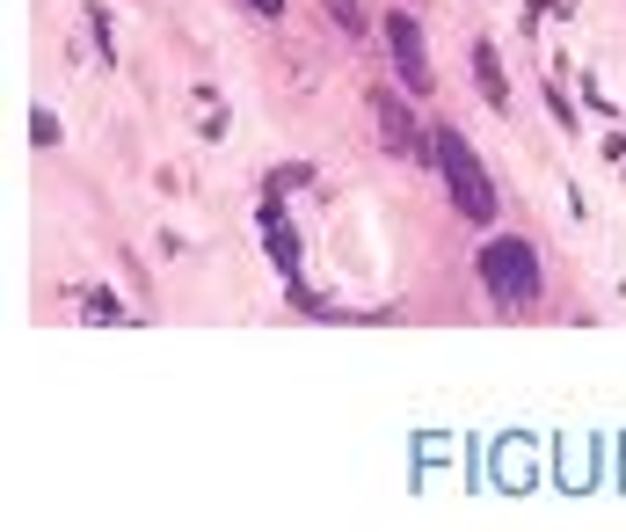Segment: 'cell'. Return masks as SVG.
<instances>
[{
    "mask_svg": "<svg viewBox=\"0 0 626 532\" xmlns=\"http://www.w3.org/2000/svg\"><path fill=\"white\" fill-rule=\"evenodd\" d=\"M372 117H379V146L386 154H430L416 132V117H408V103H400L394 88H372Z\"/></svg>",
    "mask_w": 626,
    "mask_h": 532,
    "instance_id": "obj_4",
    "label": "cell"
},
{
    "mask_svg": "<svg viewBox=\"0 0 626 532\" xmlns=\"http://www.w3.org/2000/svg\"><path fill=\"white\" fill-rule=\"evenodd\" d=\"M386 52H394V73H400V88L408 95H430L437 81H430V44H422V22L416 15H386Z\"/></svg>",
    "mask_w": 626,
    "mask_h": 532,
    "instance_id": "obj_3",
    "label": "cell"
},
{
    "mask_svg": "<svg viewBox=\"0 0 626 532\" xmlns=\"http://www.w3.org/2000/svg\"><path fill=\"white\" fill-rule=\"evenodd\" d=\"M473 81H481L488 109H510V81H503V59H495V44H473Z\"/></svg>",
    "mask_w": 626,
    "mask_h": 532,
    "instance_id": "obj_6",
    "label": "cell"
},
{
    "mask_svg": "<svg viewBox=\"0 0 626 532\" xmlns=\"http://www.w3.org/2000/svg\"><path fill=\"white\" fill-rule=\"evenodd\" d=\"M87 321H132L117 292H87Z\"/></svg>",
    "mask_w": 626,
    "mask_h": 532,
    "instance_id": "obj_7",
    "label": "cell"
},
{
    "mask_svg": "<svg viewBox=\"0 0 626 532\" xmlns=\"http://www.w3.org/2000/svg\"><path fill=\"white\" fill-rule=\"evenodd\" d=\"M248 8H255V15H284V0H248Z\"/></svg>",
    "mask_w": 626,
    "mask_h": 532,
    "instance_id": "obj_10",
    "label": "cell"
},
{
    "mask_svg": "<svg viewBox=\"0 0 626 532\" xmlns=\"http://www.w3.org/2000/svg\"><path fill=\"white\" fill-rule=\"evenodd\" d=\"M30 125H36V146H59V117H52V109H36Z\"/></svg>",
    "mask_w": 626,
    "mask_h": 532,
    "instance_id": "obj_9",
    "label": "cell"
},
{
    "mask_svg": "<svg viewBox=\"0 0 626 532\" xmlns=\"http://www.w3.org/2000/svg\"><path fill=\"white\" fill-rule=\"evenodd\" d=\"M328 15L343 22V36H357V30H365V15H357V0H328Z\"/></svg>",
    "mask_w": 626,
    "mask_h": 532,
    "instance_id": "obj_8",
    "label": "cell"
},
{
    "mask_svg": "<svg viewBox=\"0 0 626 532\" xmlns=\"http://www.w3.org/2000/svg\"><path fill=\"white\" fill-rule=\"evenodd\" d=\"M481 284H488L503 306L540 300V255H532V241H518V233L488 241V249H481Z\"/></svg>",
    "mask_w": 626,
    "mask_h": 532,
    "instance_id": "obj_2",
    "label": "cell"
},
{
    "mask_svg": "<svg viewBox=\"0 0 626 532\" xmlns=\"http://www.w3.org/2000/svg\"><path fill=\"white\" fill-rule=\"evenodd\" d=\"M262 233H270V263H278V278H284V284H299V233H292V219H284L278 197L262 205Z\"/></svg>",
    "mask_w": 626,
    "mask_h": 532,
    "instance_id": "obj_5",
    "label": "cell"
},
{
    "mask_svg": "<svg viewBox=\"0 0 626 532\" xmlns=\"http://www.w3.org/2000/svg\"><path fill=\"white\" fill-rule=\"evenodd\" d=\"M430 160H437V176H445V190H452V205L467 219H495V182H488V168H481V154H473V139L467 132H430Z\"/></svg>",
    "mask_w": 626,
    "mask_h": 532,
    "instance_id": "obj_1",
    "label": "cell"
}]
</instances>
